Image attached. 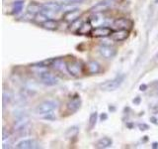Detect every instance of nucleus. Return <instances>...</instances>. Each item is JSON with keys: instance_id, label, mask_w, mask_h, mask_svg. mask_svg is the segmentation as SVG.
<instances>
[{"instance_id": "obj_1", "label": "nucleus", "mask_w": 158, "mask_h": 149, "mask_svg": "<svg viewBox=\"0 0 158 149\" xmlns=\"http://www.w3.org/2000/svg\"><path fill=\"white\" fill-rule=\"evenodd\" d=\"M123 79H125V74H118L113 79L102 83L100 84V89L103 92H114L122 86Z\"/></svg>"}, {"instance_id": "obj_2", "label": "nucleus", "mask_w": 158, "mask_h": 149, "mask_svg": "<svg viewBox=\"0 0 158 149\" xmlns=\"http://www.w3.org/2000/svg\"><path fill=\"white\" fill-rule=\"evenodd\" d=\"M83 64L79 61H72V62H68L66 65H65V69L67 73L70 74L72 77H79L81 76L83 74Z\"/></svg>"}, {"instance_id": "obj_3", "label": "nucleus", "mask_w": 158, "mask_h": 149, "mask_svg": "<svg viewBox=\"0 0 158 149\" xmlns=\"http://www.w3.org/2000/svg\"><path fill=\"white\" fill-rule=\"evenodd\" d=\"M56 107H57L56 102H54L52 101H44L38 104L35 111L38 114H48L52 112Z\"/></svg>"}, {"instance_id": "obj_4", "label": "nucleus", "mask_w": 158, "mask_h": 149, "mask_svg": "<svg viewBox=\"0 0 158 149\" xmlns=\"http://www.w3.org/2000/svg\"><path fill=\"white\" fill-rule=\"evenodd\" d=\"M38 74H39V79H40V81H41V83L46 84L48 87H52L58 84V79L54 77L51 73H48L47 71H43Z\"/></svg>"}, {"instance_id": "obj_5", "label": "nucleus", "mask_w": 158, "mask_h": 149, "mask_svg": "<svg viewBox=\"0 0 158 149\" xmlns=\"http://www.w3.org/2000/svg\"><path fill=\"white\" fill-rule=\"evenodd\" d=\"M61 8H62V4H59L57 2H48L43 4V9L41 12L48 15V17H51L54 13L60 11Z\"/></svg>"}, {"instance_id": "obj_6", "label": "nucleus", "mask_w": 158, "mask_h": 149, "mask_svg": "<svg viewBox=\"0 0 158 149\" xmlns=\"http://www.w3.org/2000/svg\"><path fill=\"white\" fill-rule=\"evenodd\" d=\"M133 23L131 20L127 19V18H118L112 24V29L114 30H122V29H126V30H130L132 28Z\"/></svg>"}, {"instance_id": "obj_7", "label": "nucleus", "mask_w": 158, "mask_h": 149, "mask_svg": "<svg viewBox=\"0 0 158 149\" xmlns=\"http://www.w3.org/2000/svg\"><path fill=\"white\" fill-rule=\"evenodd\" d=\"M15 147L17 149H38V148H41V145H40V143L36 139L29 138V139H24V140L18 142Z\"/></svg>"}, {"instance_id": "obj_8", "label": "nucleus", "mask_w": 158, "mask_h": 149, "mask_svg": "<svg viewBox=\"0 0 158 149\" xmlns=\"http://www.w3.org/2000/svg\"><path fill=\"white\" fill-rule=\"evenodd\" d=\"M112 33H113V29L110 27L98 26L92 30L91 35L93 37H96V38H105L108 36H111Z\"/></svg>"}, {"instance_id": "obj_9", "label": "nucleus", "mask_w": 158, "mask_h": 149, "mask_svg": "<svg viewBox=\"0 0 158 149\" xmlns=\"http://www.w3.org/2000/svg\"><path fill=\"white\" fill-rule=\"evenodd\" d=\"M80 13H81L80 9H78V8H74V9H71V10H68V11H66L65 13L63 14L62 19L67 23H72L74 21H76V20L79 18V16H80Z\"/></svg>"}, {"instance_id": "obj_10", "label": "nucleus", "mask_w": 158, "mask_h": 149, "mask_svg": "<svg viewBox=\"0 0 158 149\" xmlns=\"http://www.w3.org/2000/svg\"><path fill=\"white\" fill-rule=\"evenodd\" d=\"M99 53L105 59H113L117 55V50L111 46H108V45H103V46L99 47Z\"/></svg>"}, {"instance_id": "obj_11", "label": "nucleus", "mask_w": 158, "mask_h": 149, "mask_svg": "<svg viewBox=\"0 0 158 149\" xmlns=\"http://www.w3.org/2000/svg\"><path fill=\"white\" fill-rule=\"evenodd\" d=\"M113 4H114V1H112V0H103V1H100L94 7H92L91 11L95 12V13L107 11L108 9H110L113 6Z\"/></svg>"}, {"instance_id": "obj_12", "label": "nucleus", "mask_w": 158, "mask_h": 149, "mask_svg": "<svg viewBox=\"0 0 158 149\" xmlns=\"http://www.w3.org/2000/svg\"><path fill=\"white\" fill-rule=\"evenodd\" d=\"M128 34L130 31L126 29H122V30H116L111 34V38L116 42H122L125 41V40L128 37Z\"/></svg>"}, {"instance_id": "obj_13", "label": "nucleus", "mask_w": 158, "mask_h": 149, "mask_svg": "<svg viewBox=\"0 0 158 149\" xmlns=\"http://www.w3.org/2000/svg\"><path fill=\"white\" fill-rule=\"evenodd\" d=\"M81 106V99L79 97H72L67 103V111L69 112H76Z\"/></svg>"}, {"instance_id": "obj_14", "label": "nucleus", "mask_w": 158, "mask_h": 149, "mask_svg": "<svg viewBox=\"0 0 158 149\" xmlns=\"http://www.w3.org/2000/svg\"><path fill=\"white\" fill-rule=\"evenodd\" d=\"M42 9H43V4L37 1H31L27 6V12L36 16L37 14H39L42 11Z\"/></svg>"}, {"instance_id": "obj_15", "label": "nucleus", "mask_w": 158, "mask_h": 149, "mask_svg": "<svg viewBox=\"0 0 158 149\" xmlns=\"http://www.w3.org/2000/svg\"><path fill=\"white\" fill-rule=\"evenodd\" d=\"M93 30V24L91 22V20H88V21L82 22L80 28L78 29V31L76 33H78L79 35H88L91 34Z\"/></svg>"}, {"instance_id": "obj_16", "label": "nucleus", "mask_w": 158, "mask_h": 149, "mask_svg": "<svg viewBox=\"0 0 158 149\" xmlns=\"http://www.w3.org/2000/svg\"><path fill=\"white\" fill-rule=\"evenodd\" d=\"M14 101V93L11 89L9 88H5L3 89L2 93V102H3V106H6L8 104H10Z\"/></svg>"}, {"instance_id": "obj_17", "label": "nucleus", "mask_w": 158, "mask_h": 149, "mask_svg": "<svg viewBox=\"0 0 158 149\" xmlns=\"http://www.w3.org/2000/svg\"><path fill=\"white\" fill-rule=\"evenodd\" d=\"M101 65L96 61H90L87 63V71L90 74H96L101 72Z\"/></svg>"}, {"instance_id": "obj_18", "label": "nucleus", "mask_w": 158, "mask_h": 149, "mask_svg": "<svg viewBox=\"0 0 158 149\" xmlns=\"http://www.w3.org/2000/svg\"><path fill=\"white\" fill-rule=\"evenodd\" d=\"M42 25V27L46 30H48V31H56V30L58 28V22L56 20L53 19H48L47 21H44Z\"/></svg>"}, {"instance_id": "obj_19", "label": "nucleus", "mask_w": 158, "mask_h": 149, "mask_svg": "<svg viewBox=\"0 0 158 149\" xmlns=\"http://www.w3.org/2000/svg\"><path fill=\"white\" fill-rule=\"evenodd\" d=\"M113 145V140L110 137H103L97 141L95 147L96 148H109Z\"/></svg>"}, {"instance_id": "obj_20", "label": "nucleus", "mask_w": 158, "mask_h": 149, "mask_svg": "<svg viewBox=\"0 0 158 149\" xmlns=\"http://www.w3.org/2000/svg\"><path fill=\"white\" fill-rule=\"evenodd\" d=\"M79 132V127L77 125H73L66 129V131L64 132V136L66 139H71L73 137H76Z\"/></svg>"}, {"instance_id": "obj_21", "label": "nucleus", "mask_w": 158, "mask_h": 149, "mask_svg": "<svg viewBox=\"0 0 158 149\" xmlns=\"http://www.w3.org/2000/svg\"><path fill=\"white\" fill-rule=\"evenodd\" d=\"M24 7V1L23 0H17L12 4V14L14 15H17L23 10Z\"/></svg>"}, {"instance_id": "obj_22", "label": "nucleus", "mask_w": 158, "mask_h": 149, "mask_svg": "<svg viewBox=\"0 0 158 149\" xmlns=\"http://www.w3.org/2000/svg\"><path fill=\"white\" fill-rule=\"evenodd\" d=\"M97 119H98V113L96 111L92 112L90 114V117H89V122H88V129H89V130H92V129L96 126Z\"/></svg>"}, {"instance_id": "obj_23", "label": "nucleus", "mask_w": 158, "mask_h": 149, "mask_svg": "<svg viewBox=\"0 0 158 149\" xmlns=\"http://www.w3.org/2000/svg\"><path fill=\"white\" fill-rule=\"evenodd\" d=\"M49 18H51V17H48V15H46L44 13L40 12L39 14L36 15V17H35L34 21H35V22H37V23H39V24H43L44 21H47V20L49 19Z\"/></svg>"}, {"instance_id": "obj_24", "label": "nucleus", "mask_w": 158, "mask_h": 149, "mask_svg": "<svg viewBox=\"0 0 158 149\" xmlns=\"http://www.w3.org/2000/svg\"><path fill=\"white\" fill-rule=\"evenodd\" d=\"M84 1V0H67V1H65V3H63L62 5H67V6H69V5H73V4H77V3H82Z\"/></svg>"}, {"instance_id": "obj_25", "label": "nucleus", "mask_w": 158, "mask_h": 149, "mask_svg": "<svg viewBox=\"0 0 158 149\" xmlns=\"http://www.w3.org/2000/svg\"><path fill=\"white\" fill-rule=\"evenodd\" d=\"M138 128H139V130L141 131H146L149 129V126H148L146 123H139L138 124Z\"/></svg>"}, {"instance_id": "obj_26", "label": "nucleus", "mask_w": 158, "mask_h": 149, "mask_svg": "<svg viewBox=\"0 0 158 149\" xmlns=\"http://www.w3.org/2000/svg\"><path fill=\"white\" fill-rule=\"evenodd\" d=\"M132 102H133V103H135V104H139L140 103V97H136Z\"/></svg>"}, {"instance_id": "obj_27", "label": "nucleus", "mask_w": 158, "mask_h": 149, "mask_svg": "<svg viewBox=\"0 0 158 149\" xmlns=\"http://www.w3.org/2000/svg\"><path fill=\"white\" fill-rule=\"evenodd\" d=\"M100 118H101V120H102V121H104V120H107V119H108V115H107V113H103V114H101Z\"/></svg>"}, {"instance_id": "obj_28", "label": "nucleus", "mask_w": 158, "mask_h": 149, "mask_svg": "<svg viewBox=\"0 0 158 149\" xmlns=\"http://www.w3.org/2000/svg\"><path fill=\"white\" fill-rule=\"evenodd\" d=\"M152 111L154 113H158V103H156L155 106H153L152 107Z\"/></svg>"}, {"instance_id": "obj_29", "label": "nucleus", "mask_w": 158, "mask_h": 149, "mask_svg": "<svg viewBox=\"0 0 158 149\" xmlns=\"http://www.w3.org/2000/svg\"><path fill=\"white\" fill-rule=\"evenodd\" d=\"M150 120H151V122H152L153 124H158V122H157V119H156L154 116L150 117Z\"/></svg>"}, {"instance_id": "obj_30", "label": "nucleus", "mask_w": 158, "mask_h": 149, "mask_svg": "<svg viewBox=\"0 0 158 149\" xmlns=\"http://www.w3.org/2000/svg\"><path fill=\"white\" fill-rule=\"evenodd\" d=\"M146 88H147V86H146V84H141V86L139 87L140 91H145V89H146Z\"/></svg>"}, {"instance_id": "obj_31", "label": "nucleus", "mask_w": 158, "mask_h": 149, "mask_svg": "<svg viewBox=\"0 0 158 149\" xmlns=\"http://www.w3.org/2000/svg\"><path fill=\"white\" fill-rule=\"evenodd\" d=\"M152 148H154V149L158 148V143L157 142H153L152 143Z\"/></svg>"}, {"instance_id": "obj_32", "label": "nucleus", "mask_w": 158, "mask_h": 149, "mask_svg": "<svg viewBox=\"0 0 158 149\" xmlns=\"http://www.w3.org/2000/svg\"><path fill=\"white\" fill-rule=\"evenodd\" d=\"M155 2H156V3H158V0H155Z\"/></svg>"}]
</instances>
